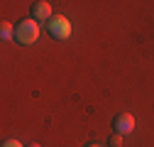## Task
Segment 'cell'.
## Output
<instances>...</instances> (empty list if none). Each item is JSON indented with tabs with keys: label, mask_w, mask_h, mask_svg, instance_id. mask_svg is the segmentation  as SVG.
Wrapping results in <instances>:
<instances>
[{
	"label": "cell",
	"mask_w": 154,
	"mask_h": 147,
	"mask_svg": "<svg viewBox=\"0 0 154 147\" xmlns=\"http://www.w3.org/2000/svg\"><path fill=\"white\" fill-rule=\"evenodd\" d=\"M29 147H42V145H39V142H32V145H29Z\"/></svg>",
	"instance_id": "obj_9"
},
{
	"label": "cell",
	"mask_w": 154,
	"mask_h": 147,
	"mask_svg": "<svg viewBox=\"0 0 154 147\" xmlns=\"http://www.w3.org/2000/svg\"><path fill=\"white\" fill-rule=\"evenodd\" d=\"M47 32L54 37V39H69V37H71V22H69V17L54 15L51 20L47 22Z\"/></svg>",
	"instance_id": "obj_2"
},
{
	"label": "cell",
	"mask_w": 154,
	"mask_h": 147,
	"mask_svg": "<svg viewBox=\"0 0 154 147\" xmlns=\"http://www.w3.org/2000/svg\"><path fill=\"white\" fill-rule=\"evenodd\" d=\"M134 130V115L132 113H118L112 118V133H120V135H127Z\"/></svg>",
	"instance_id": "obj_4"
},
{
	"label": "cell",
	"mask_w": 154,
	"mask_h": 147,
	"mask_svg": "<svg viewBox=\"0 0 154 147\" xmlns=\"http://www.w3.org/2000/svg\"><path fill=\"white\" fill-rule=\"evenodd\" d=\"M37 39H39V22H34L32 17L15 22V42L17 44L27 47V44H34Z\"/></svg>",
	"instance_id": "obj_1"
},
{
	"label": "cell",
	"mask_w": 154,
	"mask_h": 147,
	"mask_svg": "<svg viewBox=\"0 0 154 147\" xmlns=\"http://www.w3.org/2000/svg\"><path fill=\"white\" fill-rule=\"evenodd\" d=\"M29 17L34 22H49L51 20V5L47 3V0H37V3L29 5Z\"/></svg>",
	"instance_id": "obj_3"
},
{
	"label": "cell",
	"mask_w": 154,
	"mask_h": 147,
	"mask_svg": "<svg viewBox=\"0 0 154 147\" xmlns=\"http://www.w3.org/2000/svg\"><path fill=\"white\" fill-rule=\"evenodd\" d=\"M0 147H25L20 140H15V137H10V140H3V145Z\"/></svg>",
	"instance_id": "obj_7"
},
{
	"label": "cell",
	"mask_w": 154,
	"mask_h": 147,
	"mask_svg": "<svg viewBox=\"0 0 154 147\" xmlns=\"http://www.w3.org/2000/svg\"><path fill=\"white\" fill-rule=\"evenodd\" d=\"M108 142H110V147H122V135L120 133H110Z\"/></svg>",
	"instance_id": "obj_6"
},
{
	"label": "cell",
	"mask_w": 154,
	"mask_h": 147,
	"mask_svg": "<svg viewBox=\"0 0 154 147\" xmlns=\"http://www.w3.org/2000/svg\"><path fill=\"white\" fill-rule=\"evenodd\" d=\"M83 147H100V145H95V142H88V145H83Z\"/></svg>",
	"instance_id": "obj_8"
},
{
	"label": "cell",
	"mask_w": 154,
	"mask_h": 147,
	"mask_svg": "<svg viewBox=\"0 0 154 147\" xmlns=\"http://www.w3.org/2000/svg\"><path fill=\"white\" fill-rule=\"evenodd\" d=\"M0 39H3V42L15 39V25L12 22H3V25H0Z\"/></svg>",
	"instance_id": "obj_5"
}]
</instances>
